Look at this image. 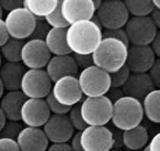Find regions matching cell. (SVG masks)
Listing matches in <instances>:
<instances>
[{
	"label": "cell",
	"mask_w": 160,
	"mask_h": 151,
	"mask_svg": "<svg viewBox=\"0 0 160 151\" xmlns=\"http://www.w3.org/2000/svg\"><path fill=\"white\" fill-rule=\"evenodd\" d=\"M51 56L43 40L28 39L21 51V62L27 69H43Z\"/></svg>",
	"instance_id": "obj_12"
},
{
	"label": "cell",
	"mask_w": 160,
	"mask_h": 151,
	"mask_svg": "<svg viewBox=\"0 0 160 151\" xmlns=\"http://www.w3.org/2000/svg\"><path fill=\"white\" fill-rule=\"evenodd\" d=\"M60 0H24L23 6L36 18H44L53 11Z\"/></svg>",
	"instance_id": "obj_25"
},
{
	"label": "cell",
	"mask_w": 160,
	"mask_h": 151,
	"mask_svg": "<svg viewBox=\"0 0 160 151\" xmlns=\"http://www.w3.org/2000/svg\"><path fill=\"white\" fill-rule=\"evenodd\" d=\"M156 59L149 45L130 44L125 65L131 73H147Z\"/></svg>",
	"instance_id": "obj_15"
},
{
	"label": "cell",
	"mask_w": 160,
	"mask_h": 151,
	"mask_svg": "<svg viewBox=\"0 0 160 151\" xmlns=\"http://www.w3.org/2000/svg\"><path fill=\"white\" fill-rule=\"evenodd\" d=\"M130 73L128 67L124 65L116 72L110 73L111 88H122L129 78Z\"/></svg>",
	"instance_id": "obj_30"
},
{
	"label": "cell",
	"mask_w": 160,
	"mask_h": 151,
	"mask_svg": "<svg viewBox=\"0 0 160 151\" xmlns=\"http://www.w3.org/2000/svg\"><path fill=\"white\" fill-rule=\"evenodd\" d=\"M25 40L10 38L0 47V53L8 62H21V51Z\"/></svg>",
	"instance_id": "obj_26"
},
{
	"label": "cell",
	"mask_w": 160,
	"mask_h": 151,
	"mask_svg": "<svg viewBox=\"0 0 160 151\" xmlns=\"http://www.w3.org/2000/svg\"><path fill=\"white\" fill-rule=\"evenodd\" d=\"M4 91H5V88L4 86H3V83L2 82V80L0 79V99L2 97L3 94H4Z\"/></svg>",
	"instance_id": "obj_47"
},
{
	"label": "cell",
	"mask_w": 160,
	"mask_h": 151,
	"mask_svg": "<svg viewBox=\"0 0 160 151\" xmlns=\"http://www.w3.org/2000/svg\"><path fill=\"white\" fill-rule=\"evenodd\" d=\"M154 88H156L147 73H130L121 90L124 95L142 101L144 96Z\"/></svg>",
	"instance_id": "obj_19"
},
{
	"label": "cell",
	"mask_w": 160,
	"mask_h": 151,
	"mask_svg": "<svg viewBox=\"0 0 160 151\" xmlns=\"http://www.w3.org/2000/svg\"><path fill=\"white\" fill-rule=\"evenodd\" d=\"M50 93L59 103L67 107L77 105L83 99L77 76H75L59 78L52 84Z\"/></svg>",
	"instance_id": "obj_11"
},
{
	"label": "cell",
	"mask_w": 160,
	"mask_h": 151,
	"mask_svg": "<svg viewBox=\"0 0 160 151\" xmlns=\"http://www.w3.org/2000/svg\"><path fill=\"white\" fill-rule=\"evenodd\" d=\"M36 17L24 6L8 12L4 19L10 38L19 40L28 39L34 30Z\"/></svg>",
	"instance_id": "obj_7"
},
{
	"label": "cell",
	"mask_w": 160,
	"mask_h": 151,
	"mask_svg": "<svg viewBox=\"0 0 160 151\" xmlns=\"http://www.w3.org/2000/svg\"><path fill=\"white\" fill-rule=\"evenodd\" d=\"M67 116L71 124L73 127L74 130H76L77 131H81L87 126L82 118L79 103L70 108L69 112L67 113Z\"/></svg>",
	"instance_id": "obj_31"
},
{
	"label": "cell",
	"mask_w": 160,
	"mask_h": 151,
	"mask_svg": "<svg viewBox=\"0 0 160 151\" xmlns=\"http://www.w3.org/2000/svg\"><path fill=\"white\" fill-rule=\"evenodd\" d=\"M46 151H72L69 143H52L48 146Z\"/></svg>",
	"instance_id": "obj_41"
},
{
	"label": "cell",
	"mask_w": 160,
	"mask_h": 151,
	"mask_svg": "<svg viewBox=\"0 0 160 151\" xmlns=\"http://www.w3.org/2000/svg\"><path fill=\"white\" fill-rule=\"evenodd\" d=\"M45 71L52 82L65 76H77L79 69L72 53L66 55H52L48 60Z\"/></svg>",
	"instance_id": "obj_18"
},
{
	"label": "cell",
	"mask_w": 160,
	"mask_h": 151,
	"mask_svg": "<svg viewBox=\"0 0 160 151\" xmlns=\"http://www.w3.org/2000/svg\"><path fill=\"white\" fill-rule=\"evenodd\" d=\"M68 143H69L72 151H84L81 145V143H80L79 131H76V133H74V134L72 135V137Z\"/></svg>",
	"instance_id": "obj_39"
},
{
	"label": "cell",
	"mask_w": 160,
	"mask_h": 151,
	"mask_svg": "<svg viewBox=\"0 0 160 151\" xmlns=\"http://www.w3.org/2000/svg\"><path fill=\"white\" fill-rule=\"evenodd\" d=\"M27 68L22 62H8L0 67V79L8 91L20 89L22 76Z\"/></svg>",
	"instance_id": "obj_20"
},
{
	"label": "cell",
	"mask_w": 160,
	"mask_h": 151,
	"mask_svg": "<svg viewBox=\"0 0 160 151\" xmlns=\"http://www.w3.org/2000/svg\"><path fill=\"white\" fill-rule=\"evenodd\" d=\"M79 105L82 118L86 125L103 126L111 121L113 102L106 95L86 97Z\"/></svg>",
	"instance_id": "obj_5"
},
{
	"label": "cell",
	"mask_w": 160,
	"mask_h": 151,
	"mask_svg": "<svg viewBox=\"0 0 160 151\" xmlns=\"http://www.w3.org/2000/svg\"><path fill=\"white\" fill-rule=\"evenodd\" d=\"M149 151H160V133H157L152 136L147 143Z\"/></svg>",
	"instance_id": "obj_42"
},
{
	"label": "cell",
	"mask_w": 160,
	"mask_h": 151,
	"mask_svg": "<svg viewBox=\"0 0 160 151\" xmlns=\"http://www.w3.org/2000/svg\"><path fill=\"white\" fill-rule=\"evenodd\" d=\"M60 8L69 25L76 21L91 19L96 9L92 0H60Z\"/></svg>",
	"instance_id": "obj_16"
},
{
	"label": "cell",
	"mask_w": 160,
	"mask_h": 151,
	"mask_svg": "<svg viewBox=\"0 0 160 151\" xmlns=\"http://www.w3.org/2000/svg\"><path fill=\"white\" fill-rule=\"evenodd\" d=\"M143 115L151 122H160V90L154 88L144 96L141 101Z\"/></svg>",
	"instance_id": "obj_24"
},
{
	"label": "cell",
	"mask_w": 160,
	"mask_h": 151,
	"mask_svg": "<svg viewBox=\"0 0 160 151\" xmlns=\"http://www.w3.org/2000/svg\"><path fill=\"white\" fill-rule=\"evenodd\" d=\"M44 98H27L20 111V121L25 126L42 128L50 116Z\"/></svg>",
	"instance_id": "obj_13"
},
{
	"label": "cell",
	"mask_w": 160,
	"mask_h": 151,
	"mask_svg": "<svg viewBox=\"0 0 160 151\" xmlns=\"http://www.w3.org/2000/svg\"><path fill=\"white\" fill-rule=\"evenodd\" d=\"M50 27L47 23L45 19L43 18H36L35 25H34V30L31 33V36L28 39H38L44 40L48 34Z\"/></svg>",
	"instance_id": "obj_32"
},
{
	"label": "cell",
	"mask_w": 160,
	"mask_h": 151,
	"mask_svg": "<svg viewBox=\"0 0 160 151\" xmlns=\"http://www.w3.org/2000/svg\"><path fill=\"white\" fill-rule=\"evenodd\" d=\"M45 21L50 28H67L69 24L63 18L62 15L61 8H60V1L59 3L58 6L49 15L45 16Z\"/></svg>",
	"instance_id": "obj_28"
},
{
	"label": "cell",
	"mask_w": 160,
	"mask_h": 151,
	"mask_svg": "<svg viewBox=\"0 0 160 151\" xmlns=\"http://www.w3.org/2000/svg\"><path fill=\"white\" fill-rule=\"evenodd\" d=\"M79 140L84 151H110L115 141L112 131L106 125H87L79 131Z\"/></svg>",
	"instance_id": "obj_8"
},
{
	"label": "cell",
	"mask_w": 160,
	"mask_h": 151,
	"mask_svg": "<svg viewBox=\"0 0 160 151\" xmlns=\"http://www.w3.org/2000/svg\"><path fill=\"white\" fill-rule=\"evenodd\" d=\"M130 15L134 16L148 15L154 8L151 0H122Z\"/></svg>",
	"instance_id": "obj_27"
},
{
	"label": "cell",
	"mask_w": 160,
	"mask_h": 151,
	"mask_svg": "<svg viewBox=\"0 0 160 151\" xmlns=\"http://www.w3.org/2000/svg\"><path fill=\"white\" fill-rule=\"evenodd\" d=\"M77 79L83 96H103L111 88L110 73L94 64L80 70Z\"/></svg>",
	"instance_id": "obj_4"
},
{
	"label": "cell",
	"mask_w": 160,
	"mask_h": 151,
	"mask_svg": "<svg viewBox=\"0 0 160 151\" xmlns=\"http://www.w3.org/2000/svg\"><path fill=\"white\" fill-rule=\"evenodd\" d=\"M154 8H160V0H151Z\"/></svg>",
	"instance_id": "obj_48"
},
{
	"label": "cell",
	"mask_w": 160,
	"mask_h": 151,
	"mask_svg": "<svg viewBox=\"0 0 160 151\" xmlns=\"http://www.w3.org/2000/svg\"><path fill=\"white\" fill-rule=\"evenodd\" d=\"M123 28L133 45H149L159 32L149 15L130 16Z\"/></svg>",
	"instance_id": "obj_10"
},
{
	"label": "cell",
	"mask_w": 160,
	"mask_h": 151,
	"mask_svg": "<svg viewBox=\"0 0 160 151\" xmlns=\"http://www.w3.org/2000/svg\"><path fill=\"white\" fill-rule=\"evenodd\" d=\"M102 38H111L119 40L124 43L127 46H129V40H128L127 33L123 28L113 29H104L102 30Z\"/></svg>",
	"instance_id": "obj_34"
},
{
	"label": "cell",
	"mask_w": 160,
	"mask_h": 151,
	"mask_svg": "<svg viewBox=\"0 0 160 151\" xmlns=\"http://www.w3.org/2000/svg\"><path fill=\"white\" fill-rule=\"evenodd\" d=\"M6 120L7 119H6V116H5V114H4V113H3L2 111V109L0 108V131H1L2 128H3V126H4Z\"/></svg>",
	"instance_id": "obj_46"
},
{
	"label": "cell",
	"mask_w": 160,
	"mask_h": 151,
	"mask_svg": "<svg viewBox=\"0 0 160 151\" xmlns=\"http://www.w3.org/2000/svg\"><path fill=\"white\" fill-rule=\"evenodd\" d=\"M128 48L124 43L111 38H102L92 53L93 64L108 73L116 72L126 63Z\"/></svg>",
	"instance_id": "obj_2"
},
{
	"label": "cell",
	"mask_w": 160,
	"mask_h": 151,
	"mask_svg": "<svg viewBox=\"0 0 160 151\" xmlns=\"http://www.w3.org/2000/svg\"><path fill=\"white\" fill-rule=\"evenodd\" d=\"M102 39V28L90 19L76 21L66 30V41L72 53L92 54Z\"/></svg>",
	"instance_id": "obj_1"
},
{
	"label": "cell",
	"mask_w": 160,
	"mask_h": 151,
	"mask_svg": "<svg viewBox=\"0 0 160 151\" xmlns=\"http://www.w3.org/2000/svg\"><path fill=\"white\" fill-rule=\"evenodd\" d=\"M44 100L51 114H67L71 108L65 106V105H62L60 103H59L53 98L51 93H50L45 97Z\"/></svg>",
	"instance_id": "obj_33"
},
{
	"label": "cell",
	"mask_w": 160,
	"mask_h": 151,
	"mask_svg": "<svg viewBox=\"0 0 160 151\" xmlns=\"http://www.w3.org/2000/svg\"><path fill=\"white\" fill-rule=\"evenodd\" d=\"M75 62L79 70L86 69L90 66L93 65V60L92 54H76L72 53Z\"/></svg>",
	"instance_id": "obj_36"
},
{
	"label": "cell",
	"mask_w": 160,
	"mask_h": 151,
	"mask_svg": "<svg viewBox=\"0 0 160 151\" xmlns=\"http://www.w3.org/2000/svg\"><path fill=\"white\" fill-rule=\"evenodd\" d=\"M143 118L141 101L123 95L113 102L111 121L120 131H126L139 125Z\"/></svg>",
	"instance_id": "obj_3"
},
{
	"label": "cell",
	"mask_w": 160,
	"mask_h": 151,
	"mask_svg": "<svg viewBox=\"0 0 160 151\" xmlns=\"http://www.w3.org/2000/svg\"><path fill=\"white\" fill-rule=\"evenodd\" d=\"M141 150H142V151H149V147H148V145L147 144L146 145V146H144V147H142Z\"/></svg>",
	"instance_id": "obj_51"
},
{
	"label": "cell",
	"mask_w": 160,
	"mask_h": 151,
	"mask_svg": "<svg viewBox=\"0 0 160 151\" xmlns=\"http://www.w3.org/2000/svg\"><path fill=\"white\" fill-rule=\"evenodd\" d=\"M95 15L104 29L123 28L130 15L122 0H102Z\"/></svg>",
	"instance_id": "obj_6"
},
{
	"label": "cell",
	"mask_w": 160,
	"mask_h": 151,
	"mask_svg": "<svg viewBox=\"0 0 160 151\" xmlns=\"http://www.w3.org/2000/svg\"><path fill=\"white\" fill-rule=\"evenodd\" d=\"M27 97L20 89L4 93L0 99V108L7 120L20 121V111Z\"/></svg>",
	"instance_id": "obj_21"
},
{
	"label": "cell",
	"mask_w": 160,
	"mask_h": 151,
	"mask_svg": "<svg viewBox=\"0 0 160 151\" xmlns=\"http://www.w3.org/2000/svg\"><path fill=\"white\" fill-rule=\"evenodd\" d=\"M52 84L44 69H27L21 81L20 90L27 98H44L51 92Z\"/></svg>",
	"instance_id": "obj_9"
},
{
	"label": "cell",
	"mask_w": 160,
	"mask_h": 151,
	"mask_svg": "<svg viewBox=\"0 0 160 151\" xmlns=\"http://www.w3.org/2000/svg\"><path fill=\"white\" fill-rule=\"evenodd\" d=\"M9 38L8 32L6 30L4 19L0 18V47Z\"/></svg>",
	"instance_id": "obj_44"
},
{
	"label": "cell",
	"mask_w": 160,
	"mask_h": 151,
	"mask_svg": "<svg viewBox=\"0 0 160 151\" xmlns=\"http://www.w3.org/2000/svg\"><path fill=\"white\" fill-rule=\"evenodd\" d=\"M42 129L51 143H67L75 133L67 114H50Z\"/></svg>",
	"instance_id": "obj_14"
},
{
	"label": "cell",
	"mask_w": 160,
	"mask_h": 151,
	"mask_svg": "<svg viewBox=\"0 0 160 151\" xmlns=\"http://www.w3.org/2000/svg\"><path fill=\"white\" fill-rule=\"evenodd\" d=\"M21 151H46L49 140L42 128L25 126L16 138Z\"/></svg>",
	"instance_id": "obj_17"
},
{
	"label": "cell",
	"mask_w": 160,
	"mask_h": 151,
	"mask_svg": "<svg viewBox=\"0 0 160 151\" xmlns=\"http://www.w3.org/2000/svg\"><path fill=\"white\" fill-rule=\"evenodd\" d=\"M66 30L67 28H50L47 34L43 41L51 55H66L72 53L66 41Z\"/></svg>",
	"instance_id": "obj_22"
},
{
	"label": "cell",
	"mask_w": 160,
	"mask_h": 151,
	"mask_svg": "<svg viewBox=\"0 0 160 151\" xmlns=\"http://www.w3.org/2000/svg\"><path fill=\"white\" fill-rule=\"evenodd\" d=\"M3 12H4V10H3V8H2L1 5H0V18H2L3 17Z\"/></svg>",
	"instance_id": "obj_50"
},
{
	"label": "cell",
	"mask_w": 160,
	"mask_h": 151,
	"mask_svg": "<svg viewBox=\"0 0 160 151\" xmlns=\"http://www.w3.org/2000/svg\"><path fill=\"white\" fill-rule=\"evenodd\" d=\"M24 128L20 121L6 120L4 126L0 131V138H7L16 140L19 132Z\"/></svg>",
	"instance_id": "obj_29"
},
{
	"label": "cell",
	"mask_w": 160,
	"mask_h": 151,
	"mask_svg": "<svg viewBox=\"0 0 160 151\" xmlns=\"http://www.w3.org/2000/svg\"><path fill=\"white\" fill-rule=\"evenodd\" d=\"M0 151H21L16 140L0 138Z\"/></svg>",
	"instance_id": "obj_37"
},
{
	"label": "cell",
	"mask_w": 160,
	"mask_h": 151,
	"mask_svg": "<svg viewBox=\"0 0 160 151\" xmlns=\"http://www.w3.org/2000/svg\"><path fill=\"white\" fill-rule=\"evenodd\" d=\"M123 95H123L121 88H110V89L108 90V92L106 94V96L112 102H114V101H116L119 98L122 97Z\"/></svg>",
	"instance_id": "obj_43"
},
{
	"label": "cell",
	"mask_w": 160,
	"mask_h": 151,
	"mask_svg": "<svg viewBox=\"0 0 160 151\" xmlns=\"http://www.w3.org/2000/svg\"><path fill=\"white\" fill-rule=\"evenodd\" d=\"M147 74L150 77L151 80L153 83L155 87L159 88L160 86V60L157 58L154 63L151 66L149 70L147 71Z\"/></svg>",
	"instance_id": "obj_35"
},
{
	"label": "cell",
	"mask_w": 160,
	"mask_h": 151,
	"mask_svg": "<svg viewBox=\"0 0 160 151\" xmlns=\"http://www.w3.org/2000/svg\"><path fill=\"white\" fill-rule=\"evenodd\" d=\"M2 64V57L1 53H0V67H1Z\"/></svg>",
	"instance_id": "obj_52"
},
{
	"label": "cell",
	"mask_w": 160,
	"mask_h": 151,
	"mask_svg": "<svg viewBox=\"0 0 160 151\" xmlns=\"http://www.w3.org/2000/svg\"><path fill=\"white\" fill-rule=\"evenodd\" d=\"M92 2L94 3V4H95V8H97L99 5L101 4V3L102 2V0H92Z\"/></svg>",
	"instance_id": "obj_49"
},
{
	"label": "cell",
	"mask_w": 160,
	"mask_h": 151,
	"mask_svg": "<svg viewBox=\"0 0 160 151\" xmlns=\"http://www.w3.org/2000/svg\"><path fill=\"white\" fill-rule=\"evenodd\" d=\"M24 0H0V5L4 11L9 12L14 8L23 6Z\"/></svg>",
	"instance_id": "obj_38"
},
{
	"label": "cell",
	"mask_w": 160,
	"mask_h": 151,
	"mask_svg": "<svg viewBox=\"0 0 160 151\" xmlns=\"http://www.w3.org/2000/svg\"><path fill=\"white\" fill-rule=\"evenodd\" d=\"M149 46L150 47L151 50H152V52L154 53V54L156 55V57L157 58L160 57V32L159 31L157 32L156 35L155 36V38L152 40V41L150 42V44H149Z\"/></svg>",
	"instance_id": "obj_40"
},
{
	"label": "cell",
	"mask_w": 160,
	"mask_h": 151,
	"mask_svg": "<svg viewBox=\"0 0 160 151\" xmlns=\"http://www.w3.org/2000/svg\"><path fill=\"white\" fill-rule=\"evenodd\" d=\"M149 141V134L146 127L141 124L123 131L122 133V143L130 150H141Z\"/></svg>",
	"instance_id": "obj_23"
},
{
	"label": "cell",
	"mask_w": 160,
	"mask_h": 151,
	"mask_svg": "<svg viewBox=\"0 0 160 151\" xmlns=\"http://www.w3.org/2000/svg\"><path fill=\"white\" fill-rule=\"evenodd\" d=\"M149 18L152 22V23L156 25L158 29L160 28V9L154 8L150 13L149 14Z\"/></svg>",
	"instance_id": "obj_45"
}]
</instances>
